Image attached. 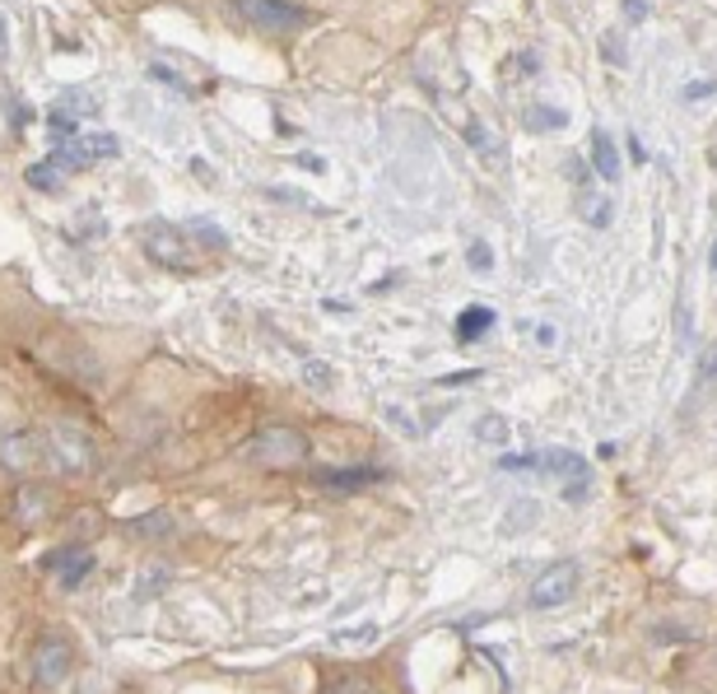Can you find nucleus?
<instances>
[{"label": "nucleus", "mask_w": 717, "mask_h": 694, "mask_svg": "<svg viewBox=\"0 0 717 694\" xmlns=\"http://www.w3.org/2000/svg\"><path fill=\"white\" fill-rule=\"evenodd\" d=\"M466 262H471V271H489L494 266V256H489V243H471V252H466Z\"/></svg>", "instance_id": "21"}, {"label": "nucleus", "mask_w": 717, "mask_h": 694, "mask_svg": "<svg viewBox=\"0 0 717 694\" xmlns=\"http://www.w3.org/2000/svg\"><path fill=\"white\" fill-rule=\"evenodd\" d=\"M625 14H629V19H643V14H648L643 0H625Z\"/></svg>", "instance_id": "25"}, {"label": "nucleus", "mask_w": 717, "mask_h": 694, "mask_svg": "<svg viewBox=\"0 0 717 694\" xmlns=\"http://www.w3.org/2000/svg\"><path fill=\"white\" fill-rule=\"evenodd\" d=\"M592 168H596V177H606V183L620 177V145H615L602 126L592 131Z\"/></svg>", "instance_id": "12"}, {"label": "nucleus", "mask_w": 717, "mask_h": 694, "mask_svg": "<svg viewBox=\"0 0 717 694\" xmlns=\"http://www.w3.org/2000/svg\"><path fill=\"white\" fill-rule=\"evenodd\" d=\"M577 214H583L592 229H606L615 220V206L606 201V196H596L592 183H587V187H577Z\"/></svg>", "instance_id": "14"}, {"label": "nucleus", "mask_w": 717, "mask_h": 694, "mask_svg": "<svg viewBox=\"0 0 717 694\" xmlns=\"http://www.w3.org/2000/svg\"><path fill=\"white\" fill-rule=\"evenodd\" d=\"M391 471L387 466H322L312 471V485L335 489V494H358V489H373V485H387Z\"/></svg>", "instance_id": "10"}, {"label": "nucleus", "mask_w": 717, "mask_h": 694, "mask_svg": "<svg viewBox=\"0 0 717 694\" xmlns=\"http://www.w3.org/2000/svg\"><path fill=\"white\" fill-rule=\"evenodd\" d=\"M494 327V308H485V304H475V308H466L462 317H456V341L462 345H471V341H481V335Z\"/></svg>", "instance_id": "13"}, {"label": "nucleus", "mask_w": 717, "mask_h": 694, "mask_svg": "<svg viewBox=\"0 0 717 694\" xmlns=\"http://www.w3.org/2000/svg\"><path fill=\"white\" fill-rule=\"evenodd\" d=\"M233 14L262 33H298L312 24V14L304 5H294V0H233Z\"/></svg>", "instance_id": "5"}, {"label": "nucleus", "mask_w": 717, "mask_h": 694, "mask_svg": "<svg viewBox=\"0 0 717 694\" xmlns=\"http://www.w3.org/2000/svg\"><path fill=\"white\" fill-rule=\"evenodd\" d=\"M29 187H33V191H56V187H62V168H56L52 158L33 164V168H29Z\"/></svg>", "instance_id": "19"}, {"label": "nucleus", "mask_w": 717, "mask_h": 694, "mask_svg": "<svg viewBox=\"0 0 717 694\" xmlns=\"http://www.w3.org/2000/svg\"><path fill=\"white\" fill-rule=\"evenodd\" d=\"M117 150V135H108V131H70V135H62V141L52 145V164L62 168V173H79V168H89V164H98V158H112Z\"/></svg>", "instance_id": "4"}, {"label": "nucleus", "mask_w": 717, "mask_h": 694, "mask_svg": "<svg viewBox=\"0 0 717 694\" xmlns=\"http://www.w3.org/2000/svg\"><path fill=\"white\" fill-rule=\"evenodd\" d=\"M592 183V177H587V164H583V158H573V187H587Z\"/></svg>", "instance_id": "24"}, {"label": "nucleus", "mask_w": 717, "mask_h": 694, "mask_svg": "<svg viewBox=\"0 0 717 694\" xmlns=\"http://www.w3.org/2000/svg\"><path fill=\"white\" fill-rule=\"evenodd\" d=\"M508 513H512V518H504V531L512 537V531H527L536 518H541V504H531V499H517Z\"/></svg>", "instance_id": "18"}, {"label": "nucleus", "mask_w": 717, "mask_h": 694, "mask_svg": "<svg viewBox=\"0 0 717 694\" xmlns=\"http://www.w3.org/2000/svg\"><path fill=\"white\" fill-rule=\"evenodd\" d=\"M499 471H550V475H573V485L564 489V499H583L587 485V462L569 448H541V452H517V458H504Z\"/></svg>", "instance_id": "3"}, {"label": "nucleus", "mask_w": 717, "mask_h": 694, "mask_svg": "<svg viewBox=\"0 0 717 694\" xmlns=\"http://www.w3.org/2000/svg\"><path fill=\"white\" fill-rule=\"evenodd\" d=\"M43 458L62 475H85L93 466V433L75 420H56L52 429H43Z\"/></svg>", "instance_id": "1"}, {"label": "nucleus", "mask_w": 717, "mask_h": 694, "mask_svg": "<svg viewBox=\"0 0 717 694\" xmlns=\"http://www.w3.org/2000/svg\"><path fill=\"white\" fill-rule=\"evenodd\" d=\"M527 131H560L564 126V112L560 108H545V103H536V108H527Z\"/></svg>", "instance_id": "16"}, {"label": "nucleus", "mask_w": 717, "mask_h": 694, "mask_svg": "<svg viewBox=\"0 0 717 694\" xmlns=\"http://www.w3.org/2000/svg\"><path fill=\"white\" fill-rule=\"evenodd\" d=\"M602 52H606V62H615V66H625V43H620V33H610L606 43H602Z\"/></svg>", "instance_id": "22"}, {"label": "nucleus", "mask_w": 717, "mask_h": 694, "mask_svg": "<svg viewBox=\"0 0 717 694\" xmlns=\"http://www.w3.org/2000/svg\"><path fill=\"white\" fill-rule=\"evenodd\" d=\"M126 531H131V537H168V531H173V518H168V513H150V518L126 522Z\"/></svg>", "instance_id": "17"}, {"label": "nucleus", "mask_w": 717, "mask_h": 694, "mask_svg": "<svg viewBox=\"0 0 717 694\" xmlns=\"http://www.w3.org/2000/svg\"><path fill=\"white\" fill-rule=\"evenodd\" d=\"M0 466L14 471V475H33L43 471L47 458H43V433H29V429H10L0 439Z\"/></svg>", "instance_id": "9"}, {"label": "nucleus", "mask_w": 717, "mask_h": 694, "mask_svg": "<svg viewBox=\"0 0 717 694\" xmlns=\"http://www.w3.org/2000/svg\"><path fill=\"white\" fill-rule=\"evenodd\" d=\"M708 93H713L708 79H694V85H685V103H704Z\"/></svg>", "instance_id": "23"}, {"label": "nucleus", "mask_w": 717, "mask_h": 694, "mask_svg": "<svg viewBox=\"0 0 717 694\" xmlns=\"http://www.w3.org/2000/svg\"><path fill=\"white\" fill-rule=\"evenodd\" d=\"M47 569L62 579V587H79L93 573V550H85V546H66V550H56L52 560H47Z\"/></svg>", "instance_id": "11"}, {"label": "nucleus", "mask_w": 717, "mask_h": 694, "mask_svg": "<svg viewBox=\"0 0 717 694\" xmlns=\"http://www.w3.org/2000/svg\"><path fill=\"white\" fill-rule=\"evenodd\" d=\"M475 439H481V443H508V420H499V415H485V420L481 425H475Z\"/></svg>", "instance_id": "20"}, {"label": "nucleus", "mask_w": 717, "mask_h": 694, "mask_svg": "<svg viewBox=\"0 0 717 694\" xmlns=\"http://www.w3.org/2000/svg\"><path fill=\"white\" fill-rule=\"evenodd\" d=\"M33 685L37 690H56V685H66L70 676V662H75V648L66 634H43V639L33 643Z\"/></svg>", "instance_id": "7"}, {"label": "nucleus", "mask_w": 717, "mask_h": 694, "mask_svg": "<svg viewBox=\"0 0 717 694\" xmlns=\"http://www.w3.org/2000/svg\"><path fill=\"white\" fill-rule=\"evenodd\" d=\"M573 587H577V564L560 560V564H550L545 573H536V583H531V606L536 610H554V606H564L573 602Z\"/></svg>", "instance_id": "8"}, {"label": "nucleus", "mask_w": 717, "mask_h": 694, "mask_svg": "<svg viewBox=\"0 0 717 694\" xmlns=\"http://www.w3.org/2000/svg\"><path fill=\"white\" fill-rule=\"evenodd\" d=\"M308 458V439L298 429L289 425H275V429H262L252 439V462L256 466H275V471H285V466H298Z\"/></svg>", "instance_id": "6"}, {"label": "nucleus", "mask_w": 717, "mask_h": 694, "mask_svg": "<svg viewBox=\"0 0 717 694\" xmlns=\"http://www.w3.org/2000/svg\"><path fill=\"white\" fill-rule=\"evenodd\" d=\"M14 513H19V522L33 527V522H43V513H52V499L43 489H19L14 494Z\"/></svg>", "instance_id": "15"}, {"label": "nucleus", "mask_w": 717, "mask_h": 694, "mask_svg": "<svg viewBox=\"0 0 717 694\" xmlns=\"http://www.w3.org/2000/svg\"><path fill=\"white\" fill-rule=\"evenodd\" d=\"M141 243H145V252L154 256L158 266H173V271H191L196 262H201V243H196V233H191V224L183 229V224H145V233H141Z\"/></svg>", "instance_id": "2"}]
</instances>
